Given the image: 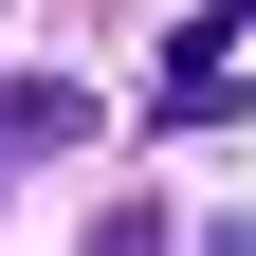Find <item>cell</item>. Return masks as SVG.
<instances>
[{
  "instance_id": "cell-1",
  "label": "cell",
  "mask_w": 256,
  "mask_h": 256,
  "mask_svg": "<svg viewBox=\"0 0 256 256\" xmlns=\"http://www.w3.org/2000/svg\"><path fill=\"white\" fill-rule=\"evenodd\" d=\"M165 110H256V0H220L202 37L165 55Z\"/></svg>"
}]
</instances>
